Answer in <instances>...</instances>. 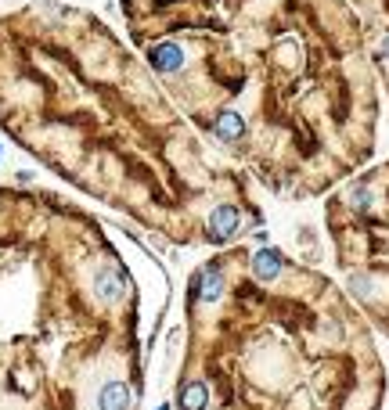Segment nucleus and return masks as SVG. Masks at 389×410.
<instances>
[{
	"instance_id": "obj_1",
	"label": "nucleus",
	"mask_w": 389,
	"mask_h": 410,
	"mask_svg": "<svg viewBox=\"0 0 389 410\" xmlns=\"http://www.w3.org/2000/svg\"><path fill=\"white\" fill-rule=\"evenodd\" d=\"M188 122L281 198L332 195L378 141V76L350 0H119Z\"/></svg>"
},
{
	"instance_id": "obj_2",
	"label": "nucleus",
	"mask_w": 389,
	"mask_h": 410,
	"mask_svg": "<svg viewBox=\"0 0 389 410\" xmlns=\"http://www.w3.org/2000/svg\"><path fill=\"white\" fill-rule=\"evenodd\" d=\"M0 130L173 245L227 248L263 224L249 177L188 122L137 47L87 8L29 0L0 15Z\"/></svg>"
},
{
	"instance_id": "obj_3",
	"label": "nucleus",
	"mask_w": 389,
	"mask_h": 410,
	"mask_svg": "<svg viewBox=\"0 0 389 410\" xmlns=\"http://www.w3.org/2000/svg\"><path fill=\"white\" fill-rule=\"evenodd\" d=\"M101 216L0 184V410H137L162 274Z\"/></svg>"
},
{
	"instance_id": "obj_4",
	"label": "nucleus",
	"mask_w": 389,
	"mask_h": 410,
	"mask_svg": "<svg viewBox=\"0 0 389 410\" xmlns=\"http://www.w3.org/2000/svg\"><path fill=\"white\" fill-rule=\"evenodd\" d=\"M173 410H382L371 324L321 270L274 245H227L184 288Z\"/></svg>"
},
{
	"instance_id": "obj_5",
	"label": "nucleus",
	"mask_w": 389,
	"mask_h": 410,
	"mask_svg": "<svg viewBox=\"0 0 389 410\" xmlns=\"http://www.w3.org/2000/svg\"><path fill=\"white\" fill-rule=\"evenodd\" d=\"M324 227L346 295L389 338V159L328 195Z\"/></svg>"
},
{
	"instance_id": "obj_6",
	"label": "nucleus",
	"mask_w": 389,
	"mask_h": 410,
	"mask_svg": "<svg viewBox=\"0 0 389 410\" xmlns=\"http://www.w3.org/2000/svg\"><path fill=\"white\" fill-rule=\"evenodd\" d=\"M353 8L361 15L364 44L371 54L378 87L389 94V0H353Z\"/></svg>"
}]
</instances>
